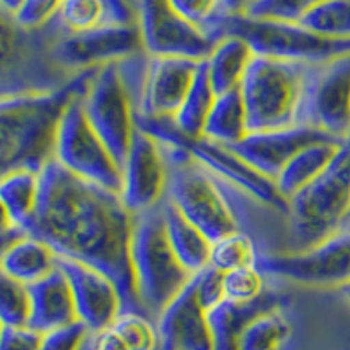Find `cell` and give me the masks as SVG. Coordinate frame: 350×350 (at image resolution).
Returning a JSON list of instances; mask_svg holds the SVG:
<instances>
[{"label":"cell","instance_id":"cell-20","mask_svg":"<svg viewBox=\"0 0 350 350\" xmlns=\"http://www.w3.org/2000/svg\"><path fill=\"white\" fill-rule=\"evenodd\" d=\"M28 291L32 299L28 326L32 329L48 334L79 323L70 284L60 267L39 282L28 286Z\"/></svg>","mask_w":350,"mask_h":350},{"label":"cell","instance_id":"cell-11","mask_svg":"<svg viewBox=\"0 0 350 350\" xmlns=\"http://www.w3.org/2000/svg\"><path fill=\"white\" fill-rule=\"evenodd\" d=\"M142 37V48L149 56H183L207 60L215 40L180 18L168 0H130Z\"/></svg>","mask_w":350,"mask_h":350},{"label":"cell","instance_id":"cell-17","mask_svg":"<svg viewBox=\"0 0 350 350\" xmlns=\"http://www.w3.org/2000/svg\"><path fill=\"white\" fill-rule=\"evenodd\" d=\"M183 148L191 152L205 167L215 172L219 177H223L231 186L239 187L247 196H251L256 202L262 203L280 214L289 215V202L279 191L277 183L256 170L242 156L224 146H219V144L205 139L186 140Z\"/></svg>","mask_w":350,"mask_h":350},{"label":"cell","instance_id":"cell-15","mask_svg":"<svg viewBox=\"0 0 350 350\" xmlns=\"http://www.w3.org/2000/svg\"><path fill=\"white\" fill-rule=\"evenodd\" d=\"M203 60L183 56H149L137 120H175Z\"/></svg>","mask_w":350,"mask_h":350},{"label":"cell","instance_id":"cell-3","mask_svg":"<svg viewBox=\"0 0 350 350\" xmlns=\"http://www.w3.org/2000/svg\"><path fill=\"white\" fill-rule=\"evenodd\" d=\"M163 148L168 163L167 200L184 217L211 242L235 231H245V200L251 196L219 177L187 149L168 144H163Z\"/></svg>","mask_w":350,"mask_h":350},{"label":"cell","instance_id":"cell-2","mask_svg":"<svg viewBox=\"0 0 350 350\" xmlns=\"http://www.w3.org/2000/svg\"><path fill=\"white\" fill-rule=\"evenodd\" d=\"M95 67L72 74L62 86L42 92L4 93L0 102V170H42L55 158L62 118L86 92Z\"/></svg>","mask_w":350,"mask_h":350},{"label":"cell","instance_id":"cell-10","mask_svg":"<svg viewBox=\"0 0 350 350\" xmlns=\"http://www.w3.org/2000/svg\"><path fill=\"white\" fill-rule=\"evenodd\" d=\"M259 270L303 286L342 287L350 282V230H340L305 251L261 256Z\"/></svg>","mask_w":350,"mask_h":350},{"label":"cell","instance_id":"cell-25","mask_svg":"<svg viewBox=\"0 0 350 350\" xmlns=\"http://www.w3.org/2000/svg\"><path fill=\"white\" fill-rule=\"evenodd\" d=\"M254 56L251 46L242 37L224 36L219 39L205 60L215 95L239 90Z\"/></svg>","mask_w":350,"mask_h":350},{"label":"cell","instance_id":"cell-14","mask_svg":"<svg viewBox=\"0 0 350 350\" xmlns=\"http://www.w3.org/2000/svg\"><path fill=\"white\" fill-rule=\"evenodd\" d=\"M305 124L338 140L350 135V55L314 67Z\"/></svg>","mask_w":350,"mask_h":350},{"label":"cell","instance_id":"cell-24","mask_svg":"<svg viewBox=\"0 0 350 350\" xmlns=\"http://www.w3.org/2000/svg\"><path fill=\"white\" fill-rule=\"evenodd\" d=\"M161 211H163L168 242L175 256L183 262V267L191 275L208 268L212 242L205 237V233L200 231L191 221H187L170 200L165 198V202L161 203Z\"/></svg>","mask_w":350,"mask_h":350},{"label":"cell","instance_id":"cell-28","mask_svg":"<svg viewBox=\"0 0 350 350\" xmlns=\"http://www.w3.org/2000/svg\"><path fill=\"white\" fill-rule=\"evenodd\" d=\"M215 98H217V95H215L214 88L211 84L207 64L203 60L179 112L175 116V124L179 126V130L183 131V135L187 140L202 139Z\"/></svg>","mask_w":350,"mask_h":350},{"label":"cell","instance_id":"cell-22","mask_svg":"<svg viewBox=\"0 0 350 350\" xmlns=\"http://www.w3.org/2000/svg\"><path fill=\"white\" fill-rule=\"evenodd\" d=\"M40 189L42 170L14 168L4 172L0 179V203L4 212V224L27 230L39 207Z\"/></svg>","mask_w":350,"mask_h":350},{"label":"cell","instance_id":"cell-33","mask_svg":"<svg viewBox=\"0 0 350 350\" xmlns=\"http://www.w3.org/2000/svg\"><path fill=\"white\" fill-rule=\"evenodd\" d=\"M130 350H158L161 345L158 324H154L144 312L123 310L112 324Z\"/></svg>","mask_w":350,"mask_h":350},{"label":"cell","instance_id":"cell-45","mask_svg":"<svg viewBox=\"0 0 350 350\" xmlns=\"http://www.w3.org/2000/svg\"><path fill=\"white\" fill-rule=\"evenodd\" d=\"M342 230H350V207H349V215H347V221L345 224H343Z\"/></svg>","mask_w":350,"mask_h":350},{"label":"cell","instance_id":"cell-40","mask_svg":"<svg viewBox=\"0 0 350 350\" xmlns=\"http://www.w3.org/2000/svg\"><path fill=\"white\" fill-rule=\"evenodd\" d=\"M44 334L30 326H2L0 350H40Z\"/></svg>","mask_w":350,"mask_h":350},{"label":"cell","instance_id":"cell-41","mask_svg":"<svg viewBox=\"0 0 350 350\" xmlns=\"http://www.w3.org/2000/svg\"><path fill=\"white\" fill-rule=\"evenodd\" d=\"M90 350H130L124 340L111 327L98 331V333H90L88 338Z\"/></svg>","mask_w":350,"mask_h":350},{"label":"cell","instance_id":"cell-5","mask_svg":"<svg viewBox=\"0 0 350 350\" xmlns=\"http://www.w3.org/2000/svg\"><path fill=\"white\" fill-rule=\"evenodd\" d=\"M312 64L254 56L240 92L251 131L284 130L305 124Z\"/></svg>","mask_w":350,"mask_h":350},{"label":"cell","instance_id":"cell-31","mask_svg":"<svg viewBox=\"0 0 350 350\" xmlns=\"http://www.w3.org/2000/svg\"><path fill=\"white\" fill-rule=\"evenodd\" d=\"M261 254L258 252L254 240L245 231H235L223 239L214 240L211 247L208 267L226 273L237 268L258 267Z\"/></svg>","mask_w":350,"mask_h":350},{"label":"cell","instance_id":"cell-6","mask_svg":"<svg viewBox=\"0 0 350 350\" xmlns=\"http://www.w3.org/2000/svg\"><path fill=\"white\" fill-rule=\"evenodd\" d=\"M130 254L137 296L142 310L149 314H161L195 277L183 267L168 242L161 205L133 214Z\"/></svg>","mask_w":350,"mask_h":350},{"label":"cell","instance_id":"cell-16","mask_svg":"<svg viewBox=\"0 0 350 350\" xmlns=\"http://www.w3.org/2000/svg\"><path fill=\"white\" fill-rule=\"evenodd\" d=\"M58 267L64 270L70 284L77 321L84 324L90 333L111 327L124 310L123 296L114 280L90 265L62 256Z\"/></svg>","mask_w":350,"mask_h":350},{"label":"cell","instance_id":"cell-38","mask_svg":"<svg viewBox=\"0 0 350 350\" xmlns=\"http://www.w3.org/2000/svg\"><path fill=\"white\" fill-rule=\"evenodd\" d=\"M65 0H23L21 8L12 14V21L23 30H37L56 20Z\"/></svg>","mask_w":350,"mask_h":350},{"label":"cell","instance_id":"cell-23","mask_svg":"<svg viewBox=\"0 0 350 350\" xmlns=\"http://www.w3.org/2000/svg\"><path fill=\"white\" fill-rule=\"evenodd\" d=\"M58 252L32 235H25L2 249V275L32 286L58 268Z\"/></svg>","mask_w":350,"mask_h":350},{"label":"cell","instance_id":"cell-27","mask_svg":"<svg viewBox=\"0 0 350 350\" xmlns=\"http://www.w3.org/2000/svg\"><path fill=\"white\" fill-rule=\"evenodd\" d=\"M251 130L247 120V107L240 88L219 95L208 116L202 139L230 148L245 139Z\"/></svg>","mask_w":350,"mask_h":350},{"label":"cell","instance_id":"cell-26","mask_svg":"<svg viewBox=\"0 0 350 350\" xmlns=\"http://www.w3.org/2000/svg\"><path fill=\"white\" fill-rule=\"evenodd\" d=\"M342 144L343 140L338 139L321 140V142L306 146L291 159L277 179V187L284 198L289 202L303 187L314 183L319 175L329 167L334 156L338 154Z\"/></svg>","mask_w":350,"mask_h":350},{"label":"cell","instance_id":"cell-43","mask_svg":"<svg viewBox=\"0 0 350 350\" xmlns=\"http://www.w3.org/2000/svg\"><path fill=\"white\" fill-rule=\"evenodd\" d=\"M0 2H2V8H4V11L9 12L11 16L18 11V9L21 8V4H23V0H0Z\"/></svg>","mask_w":350,"mask_h":350},{"label":"cell","instance_id":"cell-32","mask_svg":"<svg viewBox=\"0 0 350 350\" xmlns=\"http://www.w3.org/2000/svg\"><path fill=\"white\" fill-rule=\"evenodd\" d=\"M180 18L198 28L200 32L217 42L226 36L230 14L224 11L221 0H168Z\"/></svg>","mask_w":350,"mask_h":350},{"label":"cell","instance_id":"cell-42","mask_svg":"<svg viewBox=\"0 0 350 350\" xmlns=\"http://www.w3.org/2000/svg\"><path fill=\"white\" fill-rule=\"evenodd\" d=\"M256 0H221L224 11L230 16H243V14H247V11L251 9V5Z\"/></svg>","mask_w":350,"mask_h":350},{"label":"cell","instance_id":"cell-36","mask_svg":"<svg viewBox=\"0 0 350 350\" xmlns=\"http://www.w3.org/2000/svg\"><path fill=\"white\" fill-rule=\"evenodd\" d=\"M56 21L65 32H84L107 25L102 0H65Z\"/></svg>","mask_w":350,"mask_h":350},{"label":"cell","instance_id":"cell-35","mask_svg":"<svg viewBox=\"0 0 350 350\" xmlns=\"http://www.w3.org/2000/svg\"><path fill=\"white\" fill-rule=\"evenodd\" d=\"M267 275L259 267L237 268L223 273L224 298L235 303H252L267 295Z\"/></svg>","mask_w":350,"mask_h":350},{"label":"cell","instance_id":"cell-37","mask_svg":"<svg viewBox=\"0 0 350 350\" xmlns=\"http://www.w3.org/2000/svg\"><path fill=\"white\" fill-rule=\"evenodd\" d=\"M319 2L321 0H256L243 16L299 23V20Z\"/></svg>","mask_w":350,"mask_h":350},{"label":"cell","instance_id":"cell-18","mask_svg":"<svg viewBox=\"0 0 350 350\" xmlns=\"http://www.w3.org/2000/svg\"><path fill=\"white\" fill-rule=\"evenodd\" d=\"M334 139L310 124L284 128V130L251 131L243 140L230 146L233 152L242 156L256 170L277 183L280 172L301 149L321 140Z\"/></svg>","mask_w":350,"mask_h":350},{"label":"cell","instance_id":"cell-29","mask_svg":"<svg viewBox=\"0 0 350 350\" xmlns=\"http://www.w3.org/2000/svg\"><path fill=\"white\" fill-rule=\"evenodd\" d=\"M291 334V323L279 310L262 312L247 324L239 340V350H277Z\"/></svg>","mask_w":350,"mask_h":350},{"label":"cell","instance_id":"cell-9","mask_svg":"<svg viewBox=\"0 0 350 350\" xmlns=\"http://www.w3.org/2000/svg\"><path fill=\"white\" fill-rule=\"evenodd\" d=\"M81 96L72 100L62 118L55 159L70 174L121 195L123 172L104 140L88 121Z\"/></svg>","mask_w":350,"mask_h":350},{"label":"cell","instance_id":"cell-21","mask_svg":"<svg viewBox=\"0 0 350 350\" xmlns=\"http://www.w3.org/2000/svg\"><path fill=\"white\" fill-rule=\"evenodd\" d=\"M280 298L277 293L267 291L262 298L252 303H235L223 298L207 312L211 323L214 350H239V340L245 326L259 314L279 308Z\"/></svg>","mask_w":350,"mask_h":350},{"label":"cell","instance_id":"cell-30","mask_svg":"<svg viewBox=\"0 0 350 350\" xmlns=\"http://www.w3.org/2000/svg\"><path fill=\"white\" fill-rule=\"evenodd\" d=\"M299 23L326 39L350 40V0H321Z\"/></svg>","mask_w":350,"mask_h":350},{"label":"cell","instance_id":"cell-4","mask_svg":"<svg viewBox=\"0 0 350 350\" xmlns=\"http://www.w3.org/2000/svg\"><path fill=\"white\" fill-rule=\"evenodd\" d=\"M149 55L140 51L95 67L86 92L81 96L84 114L104 140L123 172L131 139L135 135V111Z\"/></svg>","mask_w":350,"mask_h":350},{"label":"cell","instance_id":"cell-7","mask_svg":"<svg viewBox=\"0 0 350 350\" xmlns=\"http://www.w3.org/2000/svg\"><path fill=\"white\" fill-rule=\"evenodd\" d=\"M350 207V135L338 154L314 183L289 200L291 237L296 251L334 235L343 228Z\"/></svg>","mask_w":350,"mask_h":350},{"label":"cell","instance_id":"cell-1","mask_svg":"<svg viewBox=\"0 0 350 350\" xmlns=\"http://www.w3.org/2000/svg\"><path fill=\"white\" fill-rule=\"evenodd\" d=\"M131 219L120 193L81 179L53 158L42 168L39 207L25 231L62 258L104 271L120 289L124 310L144 312L131 267Z\"/></svg>","mask_w":350,"mask_h":350},{"label":"cell","instance_id":"cell-12","mask_svg":"<svg viewBox=\"0 0 350 350\" xmlns=\"http://www.w3.org/2000/svg\"><path fill=\"white\" fill-rule=\"evenodd\" d=\"M140 51L144 48L137 23L102 25L84 32H65L53 46L51 56L56 65L76 74Z\"/></svg>","mask_w":350,"mask_h":350},{"label":"cell","instance_id":"cell-44","mask_svg":"<svg viewBox=\"0 0 350 350\" xmlns=\"http://www.w3.org/2000/svg\"><path fill=\"white\" fill-rule=\"evenodd\" d=\"M340 293H342V295H343V298H345L347 301L350 303V282H347L345 286H342V287H340Z\"/></svg>","mask_w":350,"mask_h":350},{"label":"cell","instance_id":"cell-13","mask_svg":"<svg viewBox=\"0 0 350 350\" xmlns=\"http://www.w3.org/2000/svg\"><path fill=\"white\" fill-rule=\"evenodd\" d=\"M168 163L163 144L137 128L123 167L121 200L130 214L159 207L167 198Z\"/></svg>","mask_w":350,"mask_h":350},{"label":"cell","instance_id":"cell-39","mask_svg":"<svg viewBox=\"0 0 350 350\" xmlns=\"http://www.w3.org/2000/svg\"><path fill=\"white\" fill-rule=\"evenodd\" d=\"M90 331L84 324L74 323L64 329L44 334L40 350H83Z\"/></svg>","mask_w":350,"mask_h":350},{"label":"cell","instance_id":"cell-8","mask_svg":"<svg viewBox=\"0 0 350 350\" xmlns=\"http://www.w3.org/2000/svg\"><path fill=\"white\" fill-rule=\"evenodd\" d=\"M226 36L242 37L256 56H268L277 60L319 65L338 56L350 55V40L326 39L301 23L293 21L231 16Z\"/></svg>","mask_w":350,"mask_h":350},{"label":"cell","instance_id":"cell-19","mask_svg":"<svg viewBox=\"0 0 350 350\" xmlns=\"http://www.w3.org/2000/svg\"><path fill=\"white\" fill-rule=\"evenodd\" d=\"M163 350H214L207 308L198 296L196 275L158 315Z\"/></svg>","mask_w":350,"mask_h":350},{"label":"cell","instance_id":"cell-34","mask_svg":"<svg viewBox=\"0 0 350 350\" xmlns=\"http://www.w3.org/2000/svg\"><path fill=\"white\" fill-rule=\"evenodd\" d=\"M0 321L2 326H28L32 314V299L30 291L25 284L9 279L2 275L0 280Z\"/></svg>","mask_w":350,"mask_h":350}]
</instances>
